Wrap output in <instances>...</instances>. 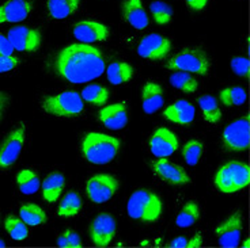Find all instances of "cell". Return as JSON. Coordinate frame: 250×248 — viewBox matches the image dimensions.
Returning <instances> with one entry per match:
<instances>
[{
	"instance_id": "cell-32",
	"label": "cell",
	"mask_w": 250,
	"mask_h": 248,
	"mask_svg": "<svg viewBox=\"0 0 250 248\" xmlns=\"http://www.w3.org/2000/svg\"><path fill=\"white\" fill-rule=\"evenodd\" d=\"M150 13L152 15V19L156 25L165 26L169 25L173 19L174 11L173 7L169 3L163 1V0H154L150 3Z\"/></svg>"
},
{
	"instance_id": "cell-43",
	"label": "cell",
	"mask_w": 250,
	"mask_h": 248,
	"mask_svg": "<svg viewBox=\"0 0 250 248\" xmlns=\"http://www.w3.org/2000/svg\"><path fill=\"white\" fill-rule=\"evenodd\" d=\"M201 244H203V236L200 233H196V235L190 239V240H188L187 247L189 248H196V247H201Z\"/></svg>"
},
{
	"instance_id": "cell-11",
	"label": "cell",
	"mask_w": 250,
	"mask_h": 248,
	"mask_svg": "<svg viewBox=\"0 0 250 248\" xmlns=\"http://www.w3.org/2000/svg\"><path fill=\"white\" fill-rule=\"evenodd\" d=\"M244 229V217L241 210L234 211L223 223L216 227L215 236L220 247L234 248L239 246Z\"/></svg>"
},
{
	"instance_id": "cell-1",
	"label": "cell",
	"mask_w": 250,
	"mask_h": 248,
	"mask_svg": "<svg viewBox=\"0 0 250 248\" xmlns=\"http://www.w3.org/2000/svg\"><path fill=\"white\" fill-rule=\"evenodd\" d=\"M59 77L72 84H83L102 76L106 61L102 50L91 44H71L59 50L53 58Z\"/></svg>"
},
{
	"instance_id": "cell-29",
	"label": "cell",
	"mask_w": 250,
	"mask_h": 248,
	"mask_svg": "<svg viewBox=\"0 0 250 248\" xmlns=\"http://www.w3.org/2000/svg\"><path fill=\"white\" fill-rule=\"evenodd\" d=\"M82 98L91 106H105L109 102L110 93L101 84H88L82 90Z\"/></svg>"
},
{
	"instance_id": "cell-42",
	"label": "cell",
	"mask_w": 250,
	"mask_h": 248,
	"mask_svg": "<svg viewBox=\"0 0 250 248\" xmlns=\"http://www.w3.org/2000/svg\"><path fill=\"white\" fill-rule=\"evenodd\" d=\"M187 244H188L187 237H184V236H180V237H175V239H173V240H171V242L167 244V247L184 248V247H187Z\"/></svg>"
},
{
	"instance_id": "cell-36",
	"label": "cell",
	"mask_w": 250,
	"mask_h": 248,
	"mask_svg": "<svg viewBox=\"0 0 250 248\" xmlns=\"http://www.w3.org/2000/svg\"><path fill=\"white\" fill-rule=\"evenodd\" d=\"M57 246L68 248L82 247L81 235L74 229H65L62 235L57 237Z\"/></svg>"
},
{
	"instance_id": "cell-6",
	"label": "cell",
	"mask_w": 250,
	"mask_h": 248,
	"mask_svg": "<svg viewBox=\"0 0 250 248\" xmlns=\"http://www.w3.org/2000/svg\"><path fill=\"white\" fill-rule=\"evenodd\" d=\"M166 68L189 74L208 75L211 71V60L200 48H187L169 58L166 62Z\"/></svg>"
},
{
	"instance_id": "cell-39",
	"label": "cell",
	"mask_w": 250,
	"mask_h": 248,
	"mask_svg": "<svg viewBox=\"0 0 250 248\" xmlns=\"http://www.w3.org/2000/svg\"><path fill=\"white\" fill-rule=\"evenodd\" d=\"M0 55H4V56H13L14 55L13 45L10 44L7 36H3V34H0Z\"/></svg>"
},
{
	"instance_id": "cell-20",
	"label": "cell",
	"mask_w": 250,
	"mask_h": 248,
	"mask_svg": "<svg viewBox=\"0 0 250 248\" xmlns=\"http://www.w3.org/2000/svg\"><path fill=\"white\" fill-rule=\"evenodd\" d=\"M165 103V90L155 81H146L142 88V109L146 114H154Z\"/></svg>"
},
{
	"instance_id": "cell-12",
	"label": "cell",
	"mask_w": 250,
	"mask_h": 248,
	"mask_svg": "<svg viewBox=\"0 0 250 248\" xmlns=\"http://www.w3.org/2000/svg\"><path fill=\"white\" fill-rule=\"evenodd\" d=\"M117 225L110 213H100L90 224V239L95 247H107L116 236Z\"/></svg>"
},
{
	"instance_id": "cell-46",
	"label": "cell",
	"mask_w": 250,
	"mask_h": 248,
	"mask_svg": "<svg viewBox=\"0 0 250 248\" xmlns=\"http://www.w3.org/2000/svg\"><path fill=\"white\" fill-rule=\"evenodd\" d=\"M0 247H6V242L0 239Z\"/></svg>"
},
{
	"instance_id": "cell-37",
	"label": "cell",
	"mask_w": 250,
	"mask_h": 248,
	"mask_svg": "<svg viewBox=\"0 0 250 248\" xmlns=\"http://www.w3.org/2000/svg\"><path fill=\"white\" fill-rule=\"evenodd\" d=\"M231 69L234 74L241 77L249 76V60L248 57L237 56L231 58Z\"/></svg>"
},
{
	"instance_id": "cell-9",
	"label": "cell",
	"mask_w": 250,
	"mask_h": 248,
	"mask_svg": "<svg viewBox=\"0 0 250 248\" xmlns=\"http://www.w3.org/2000/svg\"><path fill=\"white\" fill-rule=\"evenodd\" d=\"M26 126L19 125L10 132L0 143V168H10L18 160L22 149L25 147Z\"/></svg>"
},
{
	"instance_id": "cell-38",
	"label": "cell",
	"mask_w": 250,
	"mask_h": 248,
	"mask_svg": "<svg viewBox=\"0 0 250 248\" xmlns=\"http://www.w3.org/2000/svg\"><path fill=\"white\" fill-rule=\"evenodd\" d=\"M18 57L13 56H4V55H0V74H6V72H10L13 71L14 68H17L19 65Z\"/></svg>"
},
{
	"instance_id": "cell-27",
	"label": "cell",
	"mask_w": 250,
	"mask_h": 248,
	"mask_svg": "<svg viewBox=\"0 0 250 248\" xmlns=\"http://www.w3.org/2000/svg\"><path fill=\"white\" fill-rule=\"evenodd\" d=\"M17 185H18L19 191L25 195H33L40 190L41 187V180L37 172H34L33 170L25 168V170H21L18 174H17Z\"/></svg>"
},
{
	"instance_id": "cell-5",
	"label": "cell",
	"mask_w": 250,
	"mask_h": 248,
	"mask_svg": "<svg viewBox=\"0 0 250 248\" xmlns=\"http://www.w3.org/2000/svg\"><path fill=\"white\" fill-rule=\"evenodd\" d=\"M41 107L45 113L53 117L72 118L83 113L84 100L81 94L68 90L44 98L41 102Z\"/></svg>"
},
{
	"instance_id": "cell-44",
	"label": "cell",
	"mask_w": 250,
	"mask_h": 248,
	"mask_svg": "<svg viewBox=\"0 0 250 248\" xmlns=\"http://www.w3.org/2000/svg\"><path fill=\"white\" fill-rule=\"evenodd\" d=\"M242 247H244V248L249 247V239H246V240H245L244 244H242Z\"/></svg>"
},
{
	"instance_id": "cell-19",
	"label": "cell",
	"mask_w": 250,
	"mask_h": 248,
	"mask_svg": "<svg viewBox=\"0 0 250 248\" xmlns=\"http://www.w3.org/2000/svg\"><path fill=\"white\" fill-rule=\"evenodd\" d=\"M121 10L125 22L136 30H144L150 23L148 14L143 6V0H124Z\"/></svg>"
},
{
	"instance_id": "cell-21",
	"label": "cell",
	"mask_w": 250,
	"mask_h": 248,
	"mask_svg": "<svg viewBox=\"0 0 250 248\" xmlns=\"http://www.w3.org/2000/svg\"><path fill=\"white\" fill-rule=\"evenodd\" d=\"M194 110L193 105L185 99H180L169 105L163 110V117L167 121L177 125H189L193 122Z\"/></svg>"
},
{
	"instance_id": "cell-35",
	"label": "cell",
	"mask_w": 250,
	"mask_h": 248,
	"mask_svg": "<svg viewBox=\"0 0 250 248\" xmlns=\"http://www.w3.org/2000/svg\"><path fill=\"white\" fill-rule=\"evenodd\" d=\"M203 152H204V145L199 140H189L188 143H185V145L182 147L181 155L182 159L185 160L188 166H197L201 160V156H203Z\"/></svg>"
},
{
	"instance_id": "cell-45",
	"label": "cell",
	"mask_w": 250,
	"mask_h": 248,
	"mask_svg": "<svg viewBox=\"0 0 250 248\" xmlns=\"http://www.w3.org/2000/svg\"><path fill=\"white\" fill-rule=\"evenodd\" d=\"M148 240H144V242H142L140 243V246H143V247H146V246H148Z\"/></svg>"
},
{
	"instance_id": "cell-26",
	"label": "cell",
	"mask_w": 250,
	"mask_h": 248,
	"mask_svg": "<svg viewBox=\"0 0 250 248\" xmlns=\"http://www.w3.org/2000/svg\"><path fill=\"white\" fill-rule=\"evenodd\" d=\"M197 103H199V107H200L201 113H203V117H204L207 122L215 125L222 121V112H220V107H219L218 99L213 95H209V94L201 95L199 100H197Z\"/></svg>"
},
{
	"instance_id": "cell-17",
	"label": "cell",
	"mask_w": 250,
	"mask_h": 248,
	"mask_svg": "<svg viewBox=\"0 0 250 248\" xmlns=\"http://www.w3.org/2000/svg\"><path fill=\"white\" fill-rule=\"evenodd\" d=\"M98 119L110 131H121L128 124V105L125 100L116 102L102 107L98 113Z\"/></svg>"
},
{
	"instance_id": "cell-23",
	"label": "cell",
	"mask_w": 250,
	"mask_h": 248,
	"mask_svg": "<svg viewBox=\"0 0 250 248\" xmlns=\"http://www.w3.org/2000/svg\"><path fill=\"white\" fill-rule=\"evenodd\" d=\"M82 0H48L46 8L50 18L56 20L69 18L79 10Z\"/></svg>"
},
{
	"instance_id": "cell-28",
	"label": "cell",
	"mask_w": 250,
	"mask_h": 248,
	"mask_svg": "<svg viewBox=\"0 0 250 248\" xmlns=\"http://www.w3.org/2000/svg\"><path fill=\"white\" fill-rule=\"evenodd\" d=\"M19 217L31 227H38L41 224L46 223L48 220L46 211L40 205L33 204V202L23 204L19 208Z\"/></svg>"
},
{
	"instance_id": "cell-34",
	"label": "cell",
	"mask_w": 250,
	"mask_h": 248,
	"mask_svg": "<svg viewBox=\"0 0 250 248\" xmlns=\"http://www.w3.org/2000/svg\"><path fill=\"white\" fill-rule=\"evenodd\" d=\"M248 99V95L242 87H227L219 93V100L227 107L242 106Z\"/></svg>"
},
{
	"instance_id": "cell-2",
	"label": "cell",
	"mask_w": 250,
	"mask_h": 248,
	"mask_svg": "<svg viewBox=\"0 0 250 248\" xmlns=\"http://www.w3.org/2000/svg\"><path fill=\"white\" fill-rule=\"evenodd\" d=\"M121 144L116 137L98 132H88L82 140V153L93 164L104 166L116 159Z\"/></svg>"
},
{
	"instance_id": "cell-25",
	"label": "cell",
	"mask_w": 250,
	"mask_h": 248,
	"mask_svg": "<svg viewBox=\"0 0 250 248\" xmlns=\"http://www.w3.org/2000/svg\"><path fill=\"white\" fill-rule=\"evenodd\" d=\"M82 197L79 192L69 191L67 192L62 199L60 201L59 209H57V216L62 218H72L76 217L82 210Z\"/></svg>"
},
{
	"instance_id": "cell-40",
	"label": "cell",
	"mask_w": 250,
	"mask_h": 248,
	"mask_svg": "<svg viewBox=\"0 0 250 248\" xmlns=\"http://www.w3.org/2000/svg\"><path fill=\"white\" fill-rule=\"evenodd\" d=\"M185 3H187V6L189 7L192 11L199 13V11H203V10L208 6L209 0H185Z\"/></svg>"
},
{
	"instance_id": "cell-30",
	"label": "cell",
	"mask_w": 250,
	"mask_h": 248,
	"mask_svg": "<svg viewBox=\"0 0 250 248\" xmlns=\"http://www.w3.org/2000/svg\"><path fill=\"white\" fill-rule=\"evenodd\" d=\"M200 218V208L196 201H188L177 214L175 224L178 228H190Z\"/></svg>"
},
{
	"instance_id": "cell-18",
	"label": "cell",
	"mask_w": 250,
	"mask_h": 248,
	"mask_svg": "<svg viewBox=\"0 0 250 248\" xmlns=\"http://www.w3.org/2000/svg\"><path fill=\"white\" fill-rule=\"evenodd\" d=\"M33 11L30 0H7L0 6V25L19 23L27 19Z\"/></svg>"
},
{
	"instance_id": "cell-14",
	"label": "cell",
	"mask_w": 250,
	"mask_h": 248,
	"mask_svg": "<svg viewBox=\"0 0 250 248\" xmlns=\"http://www.w3.org/2000/svg\"><path fill=\"white\" fill-rule=\"evenodd\" d=\"M74 37L83 44L104 42L110 37V30L106 25L94 19H83L72 27Z\"/></svg>"
},
{
	"instance_id": "cell-41",
	"label": "cell",
	"mask_w": 250,
	"mask_h": 248,
	"mask_svg": "<svg viewBox=\"0 0 250 248\" xmlns=\"http://www.w3.org/2000/svg\"><path fill=\"white\" fill-rule=\"evenodd\" d=\"M8 103H10V96H8L7 94L0 91V121H1V118H3V114L6 112Z\"/></svg>"
},
{
	"instance_id": "cell-7",
	"label": "cell",
	"mask_w": 250,
	"mask_h": 248,
	"mask_svg": "<svg viewBox=\"0 0 250 248\" xmlns=\"http://www.w3.org/2000/svg\"><path fill=\"white\" fill-rule=\"evenodd\" d=\"M120 182L110 174H95L86 182V194L94 204H105L119 191Z\"/></svg>"
},
{
	"instance_id": "cell-8",
	"label": "cell",
	"mask_w": 250,
	"mask_h": 248,
	"mask_svg": "<svg viewBox=\"0 0 250 248\" xmlns=\"http://www.w3.org/2000/svg\"><path fill=\"white\" fill-rule=\"evenodd\" d=\"M249 117L245 115L226 126L222 133V143L226 151L242 152L249 148Z\"/></svg>"
},
{
	"instance_id": "cell-33",
	"label": "cell",
	"mask_w": 250,
	"mask_h": 248,
	"mask_svg": "<svg viewBox=\"0 0 250 248\" xmlns=\"http://www.w3.org/2000/svg\"><path fill=\"white\" fill-rule=\"evenodd\" d=\"M4 228H6V232L10 235V237L15 242H22V240L27 239V236H29L27 224L21 217L18 218L14 217V216H8L4 221Z\"/></svg>"
},
{
	"instance_id": "cell-4",
	"label": "cell",
	"mask_w": 250,
	"mask_h": 248,
	"mask_svg": "<svg viewBox=\"0 0 250 248\" xmlns=\"http://www.w3.org/2000/svg\"><path fill=\"white\" fill-rule=\"evenodd\" d=\"M249 166L244 161L232 160L223 164L213 176V183L223 194H234L249 185Z\"/></svg>"
},
{
	"instance_id": "cell-10",
	"label": "cell",
	"mask_w": 250,
	"mask_h": 248,
	"mask_svg": "<svg viewBox=\"0 0 250 248\" xmlns=\"http://www.w3.org/2000/svg\"><path fill=\"white\" fill-rule=\"evenodd\" d=\"M7 38L13 45L14 50L34 53L42 45V34L36 27L30 26H15L7 33Z\"/></svg>"
},
{
	"instance_id": "cell-24",
	"label": "cell",
	"mask_w": 250,
	"mask_h": 248,
	"mask_svg": "<svg viewBox=\"0 0 250 248\" xmlns=\"http://www.w3.org/2000/svg\"><path fill=\"white\" fill-rule=\"evenodd\" d=\"M105 72H106L107 80L114 86H120V84H125L126 81L131 80L135 75V69L128 62L114 61L107 65Z\"/></svg>"
},
{
	"instance_id": "cell-16",
	"label": "cell",
	"mask_w": 250,
	"mask_h": 248,
	"mask_svg": "<svg viewBox=\"0 0 250 248\" xmlns=\"http://www.w3.org/2000/svg\"><path fill=\"white\" fill-rule=\"evenodd\" d=\"M150 152L155 157H169L180 148V140L169 128H158L148 141Z\"/></svg>"
},
{
	"instance_id": "cell-31",
	"label": "cell",
	"mask_w": 250,
	"mask_h": 248,
	"mask_svg": "<svg viewBox=\"0 0 250 248\" xmlns=\"http://www.w3.org/2000/svg\"><path fill=\"white\" fill-rule=\"evenodd\" d=\"M169 83L174 88L187 94L196 93L199 88V80L192 74L184 72V71H177L170 75Z\"/></svg>"
},
{
	"instance_id": "cell-22",
	"label": "cell",
	"mask_w": 250,
	"mask_h": 248,
	"mask_svg": "<svg viewBox=\"0 0 250 248\" xmlns=\"http://www.w3.org/2000/svg\"><path fill=\"white\" fill-rule=\"evenodd\" d=\"M65 186V176L62 172H52L49 174L41 185L42 198L48 204H53L60 198L62 190Z\"/></svg>"
},
{
	"instance_id": "cell-13",
	"label": "cell",
	"mask_w": 250,
	"mask_h": 248,
	"mask_svg": "<svg viewBox=\"0 0 250 248\" xmlns=\"http://www.w3.org/2000/svg\"><path fill=\"white\" fill-rule=\"evenodd\" d=\"M171 50V41L169 38L163 37L161 34L151 33L142 38L138 45V55L142 58L158 61L166 58Z\"/></svg>"
},
{
	"instance_id": "cell-15",
	"label": "cell",
	"mask_w": 250,
	"mask_h": 248,
	"mask_svg": "<svg viewBox=\"0 0 250 248\" xmlns=\"http://www.w3.org/2000/svg\"><path fill=\"white\" fill-rule=\"evenodd\" d=\"M151 168L158 178H161L163 182L171 186H185L190 182L189 174L185 171V168L171 163L167 157H158L151 164Z\"/></svg>"
},
{
	"instance_id": "cell-3",
	"label": "cell",
	"mask_w": 250,
	"mask_h": 248,
	"mask_svg": "<svg viewBox=\"0 0 250 248\" xmlns=\"http://www.w3.org/2000/svg\"><path fill=\"white\" fill-rule=\"evenodd\" d=\"M126 211L132 220L155 223L163 213V201L155 191L139 189L131 194L126 202Z\"/></svg>"
}]
</instances>
